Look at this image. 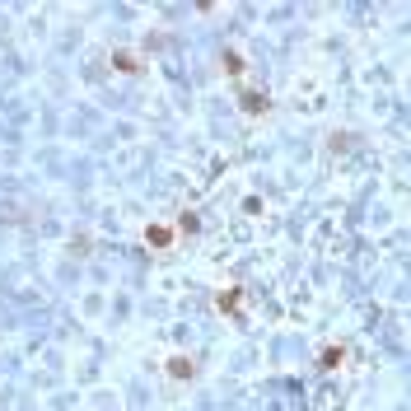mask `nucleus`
<instances>
[{
	"label": "nucleus",
	"mask_w": 411,
	"mask_h": 411,
	"mask_svg": "<svg viewBox=\"0 0 411 411\" xmlns=\"http://www.w3.org/2000/svg\"><path fill=\"white\" fill-rule=\"evenodd\" d=\"M145 243H150V248H169V229H150Z\"/></svg>",
	"instance_id": "1"
},
{
	"label": "nucleus",
	"mask_w": 411,
	"mask_h": 411,
	"mask_svg": "<svg viewBox=\"0 0 411 411\" xmlns=\"http://www.w3.org/2000/svg\"><path fill=\"white\" fill-rule=\"evenodd\" d=\"M169 374H173V379H187V374H192V360H173V364H169Z\"/></svg>",
	"instance_id": "2"
}]
</instances>
